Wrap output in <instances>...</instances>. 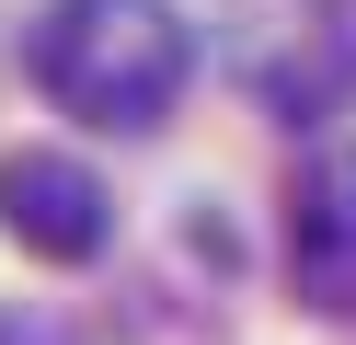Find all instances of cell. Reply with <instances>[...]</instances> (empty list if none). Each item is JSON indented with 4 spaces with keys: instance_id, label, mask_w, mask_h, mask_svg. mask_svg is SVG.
<instances>
[{
    "instance_id": "6da1fadb",
    "label": "cell",
    "mask_w": 356,
    "mask_h": 345,
    "mask_svg": "<svg viewBox=\"0 0 356 345\" xmlns=\"http://www.w3.org/2000/svg\"><path fill=\"white\" fill-rule=\"evenodd\" d=\"M24 69L58 115L104 138H149L195 81V35L172 0H47L24 23Z\"/></svg>"
},
{
    "instance_id": "7a4b0ae2",
    "label": "cell",
    "mask_w": 356,
    "mask_h": 345,
    "mask_svg": "<svg viewBox=\"0 0 356 345\" xmlns=\"http://www.w3.org/2000/svg\"><path fill=\"white\" fill-rule=\"evenodd\" d=\"M287 299L322 322H356V138L322 161H299V184H287Z\"/></svg>"
},
{
    "instance_id": "3957f363",
    "label": "cell",
    "mask_w": 356,
    "mask_h": 345,
    "mask_svg": "<svg viewBox=\"0 0 356 345\" xmlns=\"http://www.w3.org/2000/svg\"><path fill=\"white\" fill-rule=\"evenodd\" d=\"M0 230L35 253V265H92L115 242V196L92 184V161L70 150H12L0 161Z\"/></svg>"
},
{
    "instance_id": "277c9868",
    "label": "cell",
    "mask_w": 356,
    "mask_h": 345,
    "mask_svg": "<svg viewBox=\"0 0 356 345\" xmlns=\"http://www.w3.org/2000/svg\"><path fill=\"white\" fill-rule=\"evenodd\" d=\"M276 104L299 115V127L356 115V0H310L299 12V35H287V58H276Z\"/></svg>"
}]
</instances>
